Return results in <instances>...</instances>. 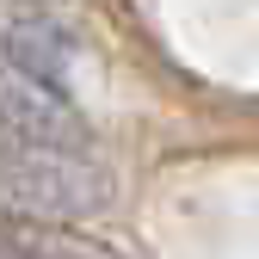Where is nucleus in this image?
Listing matches in <instances>:
<instances>
[{"label":"nucleus","instance_id":"1","mask_svg":"<svg viewBox=\"0 0 259 259\" xmlns=\"http://www.w3.org/2000/svg\"><path fill=\"white\" fill-rule=\"evenodd\" d=\"M0 204L37 222H80L111 204V173L99 167V154L25 142L0 130Z\"/></svg>","mask_w":259,"mask_h":259},{"label":"nucleus","instance_id":"3","mask_svg":"<svg viewBox=\"0 0 259 259\" xmlns=\"http://www.w3.org/2000/svg\"><path fill=\"white\" fill-rule=\"evenodd\" d=\"M0 56H7L13 68H25V74L74 93V44H68V31L50 25V19L7 13V19H0Z\"/></svg>","mask_w":259,"mask_h":259},{"label":"nucleus","instance_id":"2","mask_svg":"<svg viewBox=\"0 0 259 259\" xmlns=\"http://www.w3.org/2000/svg\"><path fill=\"white\" fill-rule=\"evenodd\" d=\"M0 130H7V136H25V142L93 154V123L80 117L74 93H62V87H50L37 74L13 68L7 56H0Z\"/></svg>","mask_w":259,"mask_h":259}]
</instances>
